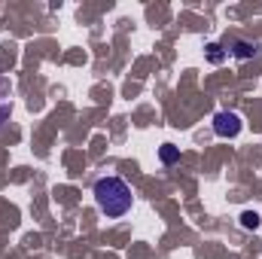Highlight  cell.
<instances>
[{"label":"cell","mask_w":262,"mask_h":259,"mask_svg":"<svg viewBox=\"0 0 262 259\" xmlns=\"http://www.w3.org/2000/svg\"><path fill=\"white\" fill-rule=\"evenodd\" d=\"M232 55H235L238 61H247V58L259 55V43H256V40H235V43H232Z\"/></svg>","instance_id":"3957f363"},{"label":"cell","mask_w":262,"mask_h":259,"mask_svg":"<svg viewBox=\"0 0 262 259\" xmlns=\"http://www.w3.org/2000/svg\"><path fill=\"white\" fill-rule=\"evenodd\" d=\"M204 55H207L210 64H223V58H226V52H223L220 43H207V52H204Z\"/></svg>","instance_id":"5b68a950"},{"label":"cell","mask_w":262,"mask_h":259,"mask_svg":"<svg viewBox=\"0 0 262 259\" xmlns=\"http://www.w3.org/2000/svg\"><path fill=\"white\" fill-rule=\"evenodd\" d=\"M131 201H134L131 186L122 177H101V180L95 183V204H98V210H101L104 217H110V220L125 217L131 210Z\"/></svg>","instance_id":"6da1fadb"},{"label":"cell","mask_w":262,"mask_h":259,"mask_svg":"<svg viewBox=\"0 0 262 259\" xmlns=\"http://www.w3.org/2000/svg\"><path fill=\"white\" fill-rule=\"evenodd\" d=\"M259 213H256V210H244V213H241V226H244V229H253V232H256V229H259Z\"/></svg>","instance_id":"8992f818"},{"label":"cell","mask_w":262,"mask_h":259,"mask_svg":"<svg viewBox=\"0 0 262 259\" xmlns=\"http://www.w3.org/2000/svg\"><path fill=\"white\" fill-rule=\"evenodd\" d=\"M159 159H162L165 165H174V162L180 159V146H174V143H165V146L159 149Z\"/></svg>","instance_id":"277c9868"},{"label":"cell","mask_w":262,"mask_h":259,"mask_svg":"<svg viewBox=\"0 0 262 259\" xmlns=\"http://www.w3.org/2000/svg\"><path fill=\"white\" fill-rule=\"evenodd\" d=\"M213 134L216 137H238L241 134V116L238 113H229V110H220L213 116Z\"/></svg>","instance_id":"7a4b0ae2"}]
</instances>
